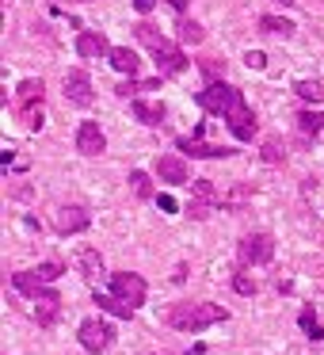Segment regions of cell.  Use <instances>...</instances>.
Here are the masks:
<instances>
[{"mask_svg":"<svg viewBox=\"0 0 324 355\" xmlns=\"http://www.w3.org/2000/svg\"><path fill=\"white\" fill-rule=\"evenodd\" d=\"M248 65H252V69H263V65H267V58L260 54V50H248V58H244Z\"/></svg>","mask_w":324,"mask_h":355,"instance_id":"obj_32","label":"cell"},{"mask_svg":"<svg viewBox=\"0 0 324 355\" xmlns=\"http://www.w3.org/2000/svg\"><path fill=\"white\" fill-rule=\"evenodd\" d=\"M179 39H183L187 46H199V42L206 39V31H202L199 24H183V27H179Z\"/></svg>","mask_w":324,"mask_h":355,"instance_id":"obj_27","label":"cell"},{"mask_svg":"<svg viewBox=\"0 0 324 355\" xmlns=\"http://www.w3.org/2000/svg\"><path fill=\"white\" fill-rule=\"evenodd\" d=\"M96 306H103L107 313H115V317H130L134 313V306H130V302H123L118 294H96Z\"/></svg>","mask_w":324,"mask_h":355,"instance_id":"obj_21","label":"cell"},{"mask_svg":"<svg viewBox=\"0 0 324 355\" xmlns=\"http://www.w3.org/2000/svg\"><path fill=\"white\" fill-rule=\"evenodd\" d=\"M294 92H298L301 100H316V103L324 100V85H316V80H298V85H294Z\"/></svg>","mask_w":324,"mask_h":355,"instance_id":"obj_25","label":"cell"},{"mask_svg":"<svg viewBox=\"0 0 324 355\" xmlns=\"http://www.w3.org/2000/svg\"><path fill=\"white\" fill-rule=\"evenodd\" d=\"M111 291L118 294L123 302H130L134 309L145 302V279L134 275V271H118V275H111Z\"/></svg>","mask_w":324,"mask_h":355,"instance_id":"obj_6","label":"cell"},{"mask_svg":"<svg viewBox=\"0 0 324 355\" xmlns=\"http://www.w3.org/2000/svg\"><path fill=\"white\" fill-rule=\"evenodd\" d=\"M260 27L267 35H282V39H286V35H294V24H290V19H278V16H263Z\"/></svg>","mask_w":324,"mask_h":355,"instance_id":"obj_24","label":"cell"},{"mask_svg":"<svg viewBox=\"0 0 324 355\" xmlns=\"http://www.w3.org/2000/svg\"><path fill=\"white\" fill-rule=\"evenodd\" d=\"M233 291H237V294H255V283L248 275H237V279H233Z\"/></svg>","mask_w":324,"mask_h":355,"instance_id":"obj_30","label":"cell"},{"mask_svg":"<svg viewBox=\"0 0 324 355\" xmlns=\"http://www.w3.org/2000/svg\"><path fill=\"white\" fill-rule=\"evenodd\" d=\"M77 268H80V275H84V279H100L103 275L100 252H96V248H80V252H77Z\"/></svg>","mask_w":324,"mask_h":355,"instance_id":"obj_16","label":"cell"},{"mask_svg":"<svg viewBox=\"0 0 324 355\" xmlns=\"http://www.w3.org/2000/svg\"><path fill=\"white\" fill-rule=\"evenodd\" d=\"M65 96H69L77 107H92V80H88V73L84 69H69L65 73Z\"/></svg>","mask_w":324,"mask_h":355,"instance_id":"obj_9","label":"cell"},{"mask_svg":"<svg viewBox=\"0 0 324 355\" xmlns=\"http://www.w3.org/2000/svg\"><path fill=\"white\" fill-rule=\"evenodd\" d=\"M321 130H324V115H321V111H316V115H313V111H301V115H298V134H301V138H316Z\"/></svg>","mask_w":324,"mask_h":355,"instance_id":"obj_20","label":"cell"},{"mask_svg":"<svg viewBox=\"0 0 324 355\" xmlns=\"http://www.w3.org/2000/svg\"><path fill=\"white\" fill-rule=\"evenodd\" d=\"M77 149L84 157H100L103 149H107V138H103L100 123H80L77 126Z\"/></svg>","mask_w":324,"mask_h":355,"instance_id":"obj_11","label":"cell"},{"mask_svg":"<svg viewBox=\"0 0 324 355\" xmlns=\"http://www.w3.org/2000/svg\"><path fill=\"white\" fill-rule=\"evenodd\" d=\"M134 115L141 119L145 126H161V119H164V107L161 103H145V100H134Z\"/></svg>","mask_w":324,"mask_h":355,"instance_id":"obj_19","label":"cell"},{"mask_svg":"<svg viewBox=\"0 0 324 355\" xmlns=\"http://www.w3.org/2000/svg\"><path fill=\"white\" fill-rule=\"evenodd\" d=\"M199 69L206 73L210 80H217V77H222V73H225V62H214V58H206V62H199Z\"/></svg>","mask_w":324,"mask_h":355,"instance_id":"obj_29","label":"cell"},{"mask_svg":"<svg viewBox=\"0 0 324 355\" xmlns=\"http://www.w3.org/2000/svg\"><path fill=\"white\" fill-rule=\"evenodd\" d=\"M298 321H301V329H305V332H309V336H313V340H324V329H321V324H316L313 309H301V317H298Z\"/></svg>","mask_w":324,"mask_h":355,"instance_id":"obj_28","label":"cell"},{"mask_svg":"<svg viewBox=\"0 0 324 355\" xmlns=\"http://www.w3.org/2000/svg\"><path fill=\"white\" fill-rule=\"evenodd\" d=\"M39 275L50 283V279H57V275H62V263H42V268H39Z\"/></svg>","mask_w":324,"mask_h":355,"instance_id":"obj_31","label":"cell"},{"mask_svg":"<svg viewBox=\"0 0 324 355\" xmlns=\"http://www.w3.org/2000/svg\"><path fill=\"white\" fill-rule=\"evenodd\" d=\"M107 58H111V65H115L118 73H130V77L138 73V65H141V62H138V54H134L130 46H111V54H107Z\"/></svg>","mask_w":324,"mask_h":355,"instance_id":"obj_17","label":"cell"},{"mask_svg":"<svg viewBox=\"0 0 324 355\" xmlns=\"http://www.w3.org/2000/svg\"><path fill=\"white\" fill-rule=\"evenodd\" d=\"M42 96H46V85H42V80H24V85H19V111L42 107Z\"/></svg>","mask_w":324,"mask_h":355,"instance_id":"obj_18","label":"cell"},{"mask_svg":"<svg viewBox=\"0 0 324 355\" xmlns=\"http://www.w3.org/2000/svg\"><path fill=\"white\" fill-rule=\"evenodd\" d=\"M225 317L229 313L222 306H214V302H179V306L168 309V324L179 332H202L210 324L225 321Z\"/></svg>","mask_w":324,"mask_h":355,"instance_id":"obj_1","label":"cell"},{"mask_svg":"<svg viewBox=\"0 0 324 355\" xmlns=\"http://www.w3.org/2000/svg\"><path fill=\"white\" fill-rule=\"evenodd\" d=\"M187 187H191V207H187V214L199 218V222L214 214V207L222 202V195L214 191V184H210V180H191Z\"/></svg>","mask_w":324,"mask_h":355,"instance_id":"obj_4","label":"cell"},{"mask_svg":"<svg viewBox=\"0 0 324 355\" xmlns=\"http://www.w3.org/2000/svg\"><path fill=\"white\" fill-rule=\"evenodd\" d=\"M77 54L80 58H103V54H111V46L100 31H80L77 35Z\"/></svg>","mask_w":324,"mask_h":355,"instance_id":"obj_14","label":"cell"},{"mask_svg":"<svg viewBox=\"0 0 324 355\" xmlns=\"http://www.w3.org/2000/svg\"><path fill=\"white\" fill-rule=\"evenodd\" d=\"M57 306H62V302H57V294H46V298H39V309H35V317H39L42 324H50L57 317Z\"/></svg>","mask_w":324,"mask_h":355,"instance_id":"obj_22","label":"cell"},{"mask_svg":"<svg viewBox=\"0 0 324 355\" xmlns=\"http://www.w3.org/2000/svg\"><path fill=\"white\" fill-rule=\"evenodd\" d=\"M237 96H240L237 88L217 85V80H214V85L206 88V92H199V107H206L210 115H222V119H225V111L233 107V100H237Z\"/></svg>","mask_w":324,"mask_h":355,"instance_id":"obj_7","label":"cell"},{"mask_svg":"<svg viewBox=\"0 0 324 355\" xmlns=\"http://www.w3.org/2000/svg\"><path fill=\"white\" fill-rule=\"evenodd\" d=\"M237 256H240V263H267L271 256H275V241H271L267 233H248V237L240 241Z\"/></svg>","mask_w":324,"mask_h":355,"instance_id":"obj_5","label":"cell"},{"mask_svg":"<svg viewBox=\"0 0 324 355\" xmlns=\"http://www.w3.org/2000/svg\"><path fill=\"white\" fill-rule=\"evenodd\" d=\"M275 4H294V0H275Z\"/></svg>","mask_w":324,"mask_h":355,"instance_id":"obj_35","label":"cell"},{"mask_svg":"<svg viewBox=\"0 0 324 355\" xmlns=\"http://www.w3.org/2000/svg\"><path fill=\"white\" fill-rule=\"evenodd\" d=\"M134 35H138V39L145 42L149 50H153L161 77H176V73H183V69H187L183 50H179V46H172V42L164 39V35H156V27H153V24H138V27H134Z\"/></svg>","mask_w":324,"mask_h":355,"instance_id":"obj_2","label":"cell"},{"mask_svg":"<svg viewBox=\"0 0 324 355\" xmlns=\"http://www.w3.org/2000/svg\"><path fill=\"white\" fill-rule=\"evenodd\" d=\"M130 4H134L138 12H153V4H156V0H130Z\"/></svg>","mask_w":324,"mask_h":355,"instance_id":"obj_34","label":"cell"},{"mask_svg":"<svg viewBox=\"0 0 324 355\" xmlns=\"http://www.w3.org/2000/svg\"><path fill=\"white\" fill-rule=\"evenodd\" d=\"M225 123H229V130H233V138L237 141H252V134H255V115H252V107L244 103V92L233 100V107L225 111Z\"/></svg>","mask_w":324,"mask_h":355,"instance_id":"obj_3","label":"cell"},{"mask_svg":"<svg viewBox=\"0 0 324 355\" xmlns=\"http://www.w3.org/2000/svg\"><path fill=\"white\" fill-rule=\"evenodd\" d=\"M111 340H115V332H111V324H103V321H84L80 324V344H84V352H107L111 347Z\"/></svg>","mask_w":324,"mask_h":355,"instance_id":"obj_8","label":"cell"},{"mask_svg":"<svg viewBox=\"0 0 324 355\" xmlns=\"http://www.w3.org/2000/svg\"><path fill=\"white\" fill-rule=\"evenodd\" d=\"M88 222H92V218H88V210H84V207H62V210L54 214V230H57V233H65V237H69V233L88 230Z\"/></svg>","mask_w":324,"mask_h":355,"instance_id":"obj_12","label":"cell"},{"mask_svg":"<svg viewBox=\"0 0 324 355\" xmlns=\"http://www.w3.org/2000/svg\"><path fill=\"white\" fill-rule=\"evenodd\" d=\"M176 146H179V153L202 157V161H214V157H233V149H225V146H206V141H199V138H179Z\"/></svg>","mask_w":324,"mask_h":355,"instance_id":"obj_13","label":"cell"},{"mask_svg":"<svg viewBox=\"0 0 324 355\" xmlns=\"http://www.w3.org/2000/svg\"><path fill=\"white\" fill-rule=\"evenodd\" d=\"M130 187H134V195H138V199H149V195H153V184H149L145 172H130Z\"/></svg>","mask_w":324,"mask_h":355,"instance_id":"obj_26","label":"cell"},{"mask_svg":"<svg viewBox=\"0 0 324 355\" xmlns=\"http://www.w3.org/2000/svg\"><path fill=\"white\" fill-rule=\"evenodd\" d=\"M156 176H161V184H187L191 168H187V161L179 153H164L156 157Z\"/></svg>","mask_w":324,"mask_h":355,"instance_id":"obj_10","label":"cell"},{"mask_svg":"<svg viewBox=\"0 0 324 355\" xmlns=\"http://www.w3.org/2000/svg\"><path fill=\"white\" fill-rule=\"evenodd\" d=\"M263 161L267 164H286V146L278 138H267L263 141Z\"/></svg>","mask_w":324,"mask_h":355,"instance_id":"obj_23","label":"cell"},{"mask_svg":"<svg viewBox=\"0 0 324 355\" xmlns=\"http://www.w3.org/2000/svg\"><path fill=\"white\" fill-rule=\"evenodd\" d=\"M16 291L31 294V298H46V294H54V291H46V279H42L39 271H19V275H16Z\"/></svg>","mask_w":324,"mask_h":355,"instance_id":"obj_15","label":"cell"},{"mask_svg":"<svg viewBox=\"0 0 324 355\" xmlns=\"http://www.w3.org/2000/svg\"><path fill=\"white\" fill-rule=\"evenodd\" d=\"M156 202H161V210H168V214H176V199H172V195H156Z\"/></svg>","mask_w":324,"mask_h":355,"instance_id":"obj_33","label":"cell"}]
</instances>
